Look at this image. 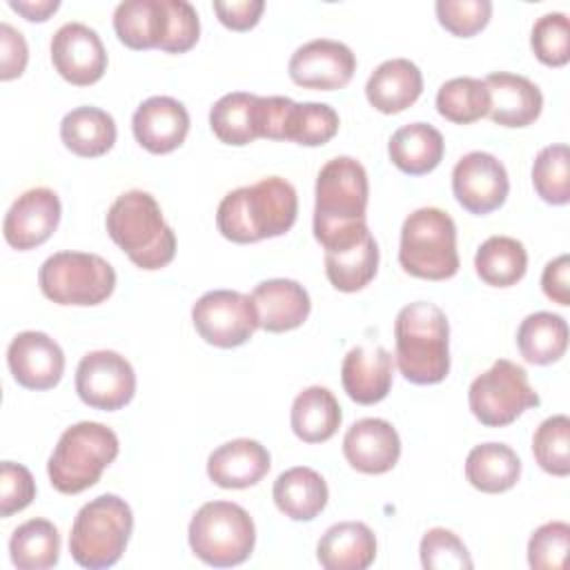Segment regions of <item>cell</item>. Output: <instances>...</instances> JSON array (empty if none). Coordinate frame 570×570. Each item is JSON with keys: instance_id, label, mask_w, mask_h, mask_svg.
<instances>
[{"instance_id": "cell-1", "label": "cell", "mask_w": 570, "mask_h": 570, "mask_svg": "<svg viewBox=\"0 0 570 570\" xmlns=\"http://www.w3.org/2000/svg\"><path fill=\"white\" fill-rule=\"evenodd\" d=\"M367 194V171L356 158L336 156L321 167L314 189V238L325 252L350 247L370 234Z\"/></svg>"}, {"instance_id": "cell-2", "label": "cell", "mask_w": 570, "mask_h": 570, "mask_svg": "<svg viewBox=\"0 0 570 570\" xmlns=\"http://www.w3.org/2000/svg\"><path fill=\"white\" fill-rule=\"evenodd\" d=\"M298 214V196L292 183L267 176L249 187H238L220 200L216 227L232 243H256L283 236Z\"/></svg>"}, {"instance_id": "cell-3", "label": "cell", "mask_w": 570, "mask_h": 570, "mask_svg": "<svg viewBox=\"0 0 570 570\" xmlns=\"http://www.w3.org/2000/svg\"><path fill=\"white\" fill-rule=\"evenodd\" d=\"M396 365L414 385L441 383L450 372V325L445 312L428 301H414L394 321Z\"/></svg>"}, {"instance_id": "cell-4", "label": "cell", "mask_w": 570, "mask_h": 570, "mask_svg": "<svg viewBox=\"0 0 570 570\" xmlns=\"http://www.w3.org/2000/svg\"><path fill=\"white\" fill-rule=\"evenodd\" d=\"M111 240L140 269H160L176 256L174 229L165 223L156 198L142 189L120 194L105 218Z\"/></svg>"}, {"instance_id": "cell-5", "label": "cell", "mask_w": 570, "mask_h": 570, "mask_svg": "<svg viewBox=\"0 0 570 570\" xmlns=\"http://www.w3.org/2000/svg\"><path fill=\"white\" fill-rule=\"evenodd\" d=\"M118 450L120 443L111 428L80 421L60 434L47 463L49 481L60 494H80L100 481Z\"/></svg>"}, {"instance_id": "cell-6", "label": "cell", "mask_w": 570, "mask_h": 570, "mask_svg": "<svg viewBox=\"0 0 570 570\" xmlns=\"http://www.w3.org/2000/svg\"><path fill=\"white\" fill-rule=\"evenodd\" d=\"M134 530V514L118 494H100L73 519L69 552L80 568L102 570L120 561Z\"/></svg>"}, {"instance_id": "cell-7", "label": "cell", "mask_w": 570, "mask_h": 570, "mask_svg": "<svg viewBox=\"0 0 570 570\" xmlns=\"http://www.w3.org/2000/svg\"><path fill=\"white\" fill-rule=\"evenodd\" d=\"M399 263L416 278H452L459 272L456 225L452 216L439 207L412 212L401 227Z\"/></svg>"}, {"instance_id": "cell-8", "label": "cell", "mask_w": 570, "mask_h": 570, "mask_svg": "<svg viewBox=\"0 0 570 570\" xmlns=\"http://www.w3.org/2000/svg\"><path fill=\"white\" fill-rule=\"evenodd\" d=\"M191 552L207 566L232 568L249 559L256 528L245 508L232 501H207L189 521Z\"/></svg>"}, {"instance_id": "cell-9", "label": "cell", "mask_w": 570, "mask_h": 570, "mask_svg": "<svg viewBox=\"0 0 570 570\" xmlns=\"http://www.w3.org/2000/svg\"><path fill=\"white\" fill-rule=\"evenodd\" d=\"M42 294L58 305H98L114 294L116 272L98 254L56 252L38 272Z\"/></svg>"}, {"instance_id": "cell-10", "label": "cell", "mask_w": 570, "mask_h": 570, "mask_svg": "<svg viewBox=\"0 0 570 570\" xmlns=\"http://www.w3.org/2000/svg\"><path fill=\"white\" fill-rule=\"evenodd\" d=\"M468 403L481 425L503 428L541 401L528 381V372L508 358H499L470 383Z\"/></svg>"}, {"instance_id": "cell-11", "label": "cell", "mask_w": 570, "mask_h": 570, "mask_svg": "<svg viewBox=\"0 0 570 570\" xmlns=\"http://www.w3.org/2000/svg\"><path fill=\"white\" fill-rule=\"evenodd\" d=\"M191 321L205 343L223 350L247 343L258 327L252 298L236 289L205 292L191 307Z\"/></svg>"}, {"instance_id": "cell-12", "label": "cell", "mask_w": 570, "mask_h": 570, "mask_svg": "<svg viewBox=\"0 0 570 570\" xmlns=\"http://www.w3.org/2000/svg\"><path fill=\"white\" fill-rule=\"evenodd\" d=\"M76 392L94 410H120L136 394L134 367L114 350L89 352L76 367Z\"/></svg>"}, {"instance_id": "cell-13", "label": "cell", "mask_w": 570, "mask_h": 570, "mask_svg": "<svg viewBox=\"0 0 570 570\" xmlns=\"http://www.w3.org/2000/svg\"><path fill=\"white\" fill-rule=\"evenodd\" d=\"M452 191L459 205L476 216L499 209L510 191L503 163L488 151H470L452 169Z\"/></svg>"}, {"instance_id": "cell-14", "label": "cell", "mask_w": 570, "mask_h": 570, "mask_svg": "<svg viewBox=\"0 0 570 570\" xmlns=\"http://www.w3.org/2000/svg\"><path fill=\"white\" fill-rule=\"evenodd\" d=\"M287 71L298 87L334 91L343 89L352 80L356 71V56L338 40L316 38L292 53Z\"/></svg>"}, {"instance_id": "cell-15", "label": "cell", "mask_w": 570, "mask_h": 570, "mask_svg": "<svg viewBox=\"0 0 570 570\" xmlns=\"http://www.w3.org/2000/svg\"><path fill=\"white\" fill-rule=\"evenodd\" d=\"M51 62L67 82L89 87L102 78L107 51L96 29L82 22H67L51 38Z\"/></svg>"}, {"instance_id": "cell-16", "label": "cell", "mask_w": 570, "mask_h": 570, "mask_svg": "<svg viewBox=\"0 0 570 570\" xmlns=\"http://www.w3.org/2000/svg\"><path fill=\"white\" fill-rule=\"evenodd\" d=\"M60 212H62L60 198L53 189L49 187L27 189L13 200V205L4 216V223H2L4 240L18 252H27L42 245L56 232L60 223Z\"/></svg>"}, {"instance_id": "cell-17", "label": "cell", "mask_w": 570, "mask_h": 570, "mask_svg": "<svg viewBox=\"0 0 570 570\" xmlns=\"http://www.w3.org/2000/svg\"><path fill=\"white\" fill-rule=\"evenodd\" d=\"M7 363L18 385L27 390H51L65 372V354L60 345L45 332L27 330L11 338Z\"/></svg>"}, {"instance_id": "cell-18", "label": "cell", "mask_w": 570, "mask_h": 570, "mask_svg": "<svg viewBox=\"0 0 570 570\" xmlns=\"http://www.w3.org/2000/svg\"><path fill=\"white\" fill-rule=\"evenodd\" d=\"M131 129L147 151L169 154L185 142L189 114L185 105L171 96H151L136 107Z\"/></svg>"}, {"instance_id": "cell-19", "label": "cell", "mask_w": 570, "mask_h": 570, "mask_svg": "<svg viewBox=\"0 0 570 570\" xmlns=\"http://www.w3.org/2000/svg\"><path fill=\"white\" fill-rule=\"evenodd\" d=\"M343 454L363 474H385L401 456V439L385 419H361L347 428Z\"/></svg>"}, {"instance_id": "cell-20", "label": "cell", "mask_w": 570, "mask_h": 570, "mask_svg": "<svg viewBox=\"0 0 570 570\" xmlns=\"http://www.w3.org/2000/svg\"><path fill=\"white\" fill-rule=\"evenodd\" d=\"M249 298L258 316V327L272 334L301 327L312 309L307 289L292 278L263 281L254 287Z\"/></svg>"}, {"instance_id": "cell-21", "label": "cell", "mask_w": 570, "mask_h": 570, "mask_svg": "<svg viewBox=\"0 0 570 570\" xmlns=\"http://www.w3.org/2000/svg\"><path fill=\"white\" fill-rule=\"evenodd\" d=\"M392 354L381 345L352 347L341 365V383L347 396L358 405L383 401L392 387Z\"/></svg>"}, {"instance_id": "cell-22", "label": "cell", "mask_w": 570, "mask_h": 570, "mask_svg": "<svg viewBox=\"0 0 570 570\" xmlns=\"http://www.w3.org/2000/svg\"><path fill=\"white\" fill-rule=\"evenodd\" d=\"M490 94L488 116L501 127H528L543 109L541 89L525 76L494 71L483 78Z\"/></svg>"}, {"instance_id": "cell-23", "label": "cell", "mask_w": 570, "mask_h": 570, "mask_svg": "<svg viewBox=\"0 0 570 570\" xmlns=\"http://www.w3.org/2000/svg\"><path fill=\"white\" fill-rule=\"evenodd\" d=\"M272 459L265 445L254 439H234L218 445L207 459V476L225 490L256 485L269 472Z\"/></svg>"}, {"instance_id": "cell-24", "label": "cell", "mask_w": 570, "mask_h": 570, "mask_svg": "<svg viewBox=\"0 0 570 570\" xmlns=\"http://www.w3.org/2000/svg\"><path fill=\"white\" fill-rule=\"evenodd\" d=\"M421 91V69L407 58H392L381 62L365 82L367 102L381 114H399L412 107Z\"/></svg>"}, {"instance_id": "cell-25", "label": "cell", "mask_w": 570, "mask_h": 570, "mask_svg": "<svg viewBox=\"0 0 570 570\" xmlns=\"http://www.w3.org/2000/svg\"><path fill=\"white\" fill-rule=\"evenodd\" d=\"M325 570H365L376 559V537L361 521H341L325 530L316 546Z\"/></svg>"}, {"instance_id": "cell-26", "label": "cell", "mask_w": 570, "mask_h": 570, "mask_svg": "<svg viewBox=\"0 0 570 570\" xmlns=\"http://www.w3.org/2000/svg\"><path fill=\"white\" fill-rule=\"evenodd\" d=\"M114 31L129 49H160L169 36L167 0L120 2L114 11Z\"/></svg>"}, {"instance_id": "cell-27", "label": "cell", "mask_w": 570, "mask_h": 570, "mask_svg": "<svg viewBox=\"0 0 570 570\" xmlns=\"http://www.w3.org/2000/svg\"><path fill=\"white\" fill-rule=\"evenodd\" d=\"M272 497L276 508L292 521H312L325 510L330 492L316 470L296 465L276 476Z\"/></svg>"}, {"instance_id": "cell-28", "label": "cell", "mask_w": 570, "mask_h": 570, "mask_svg": "<svg viewBox=\"0 0 570 570\" xmlns=\"http://www.w3.org/2000/svg\"><path fill=\"white\" fill-rule=\"evenodd\" d=\"M445 142L436 127L428 122H410L396 129L387 142L390 160L396 169L410 176H423L443 160Z\"/></svg>"}, {"instance_id": "cell-29", "label": "cell", "mask_w": 570, "mask_h": 570, "mask_svg": "<svg viewBox=\"0 0 570 570\" xmlns=\"http://www.w3.org/2000/svg\"><path fill=\"white\" fill-rule=\"evenodd\" d=\"M343 421L336 396L321 385L305 387L296 394L289 412L292 432L303 443H323L332 439Z\"/></svg>"}, {"instance_id": "cell-30", "label": "cell", "mask_w": 570, "mask_h": 570, "mask_svg": "<svg viewBox=\"0 0 570 570\" xmlns=\"http://www.w3.org/2000/svg\"><path fill=\"white\" fill-rule=\"evenodd\" d=\"M60 138L71 154L82 158H98L114 147L116 122L105 109L82 105L65 114L60 122Z\"/></svg>"}, {"instance_id": "cell-31", "label": "cell", "mask_w": 570, "mask_h": 570, "mask_svg": "<svg viewBox=\"0 0 570 570\" xmlns=\"http://www.w3.org/2000/svg\"><path fill=\"white\" fill-rule=\"evenodd\" d=\"M521 476V459L505 443H481L468 452L465 479L485 494H499L517 485Z\"/></svg>"}, {"instance_id": "cell-32", "label": "cell", "mask_w": 570, "mask_h": 570, "mask_svg": "<svg viewBox=\"0 0 570 570\" xmlns=\"http://www.w3.org/2000/svg\"><path fill=\"white\" fill-rule=\"evenodd\" d=\"M517 347L532 365H550L568 350V323L552 312L528 314L517 330Z\"/></svg>"}, {"instance_id": "cell-33", "label": "cell", "mask_w": 570, "mask_h": 570, "mask_svg": "<svg viewBox=\"0 0 570 570\" xmlns=\"http://www.w3.org/2000/svg\"><path fill=\"white\" fill-rule=\"evenodd\" d=\"M258 98L247 91L225 94L209 109V127L214 136L234 147L249 145L258 136Z\"/></svg>"}, {"instance_id": "cell-34", "label": "cell", "mask_w": 570, "mask_h": 570, "mask_svg": "<svg viewBox=\"0 0 570 570\" xmlns=\"http://www.w3.org/2000/svg\"><path fill=\"white\" fill-rule=\"evenodd\" d=\"M474 269L485 285L510 287L525 276L528 252L512 236H490L476 249Z\"/></svg>"}, {"instance_id": "cell-35", "label": "cell", "mask_w": 570, "mask_h": 570, "mask_svg": "<svg viewBox=\"0 0 570 570\" xmlns=\"http://www.w3.org/2000/svg\"><path fill=\"white\" fill-rule=\"evenodd\" d=\"M11 563L18 570H47L60 559L58 528L47 519H29L20 523L9 539Z\"/></svg>"}, {"instance_id": "cell-36", "label": "cell", "mask_w": 570, "mask_h": 570, "mask_svg": "<svg viewBox=\"0 0 570 570\" xmlns=\"http://www.w3.org/2000/svg\"><path fill=\"white\" fill-rule=\"evenodd\" d=\"M376 269L379 245L372 234L350 247L325 252V276L338 292L363 289L376 276Z\"/></svg>"}, {"instance_id": "cell-37", "label": "cell", "mask_w": 570, "mask_h": 570, "mask_svg": "<svg viewBox=\"0 0 570 570\" xmlns=\"http://www.w3.org/2000/svg\"><path fill=\"white\" fill-rule=\"evenodd\" d=\"M490 94L483 80L461 76L443 82L436 91V111L456 125H470L488 116Z\"/></svg>"}, {"instance_id": "cell-38", "label": "cell", "mask_w": 570, "mask_h": 570, "mask_svg": "<svg viewBox=\"0 0 570 570\" xmlns=\"http://www.w3.org/2000/svg\"><path fill=\"white\" fill-rule=\"evenodd\" d=\"M338 131V114L325 102H294L287 109L283 125V140L303 147H318L330 142Z\"/></svg>"}, {"instance_id": "cell-39", "label": "cell", "mask_w": 570, "mask_h": 570, "mask_svg": "<svg viewBox=\"0 0 570 570\" xmlns=\"http://www.w3.org/2000/svg\"><path fill=\"white\" fill-rule=\"evenodd\" d=\"M532 185L541 200L566 205L570 200V151L566 142L543 147L532 165Z\"/></svg>"}, {"instance_id": "cell-40", "label": "cell", "mask_w": 570, "mask_h": 570, "mask_svg": "<svg viewBox=\"0 0 570 570\" xmlns=\"http://www.w3.org/2000/svg\"><path fill=\"white\" fill-rule=\"evenodd\" d=\"M532 454L541 470L554 476L570 474V419L566 414L548 416L532 436Z\"/></svg>"}, {"instance_id": "cell-41", "label": "cell", "mask_w": 570, "mask_h": 570, "mask_svg": "<svg viewBox=\"0 0 570 570\" xmlns=\"http://www.w3.org/2000/svg\"><path fill=\"white\" fill-rule=\"evenodd\" d=\"M530 47L539 62L563 67L570 60V22L561 11L543 13L530 33Z\"/></svg>"}, {"instance_id": "cell-42", "label": "cell", "mask_w": 570, "mask_h": 570, "mask_svg": "<svg viewBox=\"0 0 570 570\" xmlns=\"http://www.w3.org/2000/svg\"><path fill=\"white\" fill-rule=\"evenodd\" d=\"M419 554L425 570H470L474 566L465 543L445 528L428 530L421 539Z\"/></svg>"}, {"instance_id": "cell-43", "label": "cell", "mask_w": 570, "mask_h": 570, "mask_svg": "<svg viewBox=\"0 0 570 570\" xmlns=\"http://www.w3.org/2000/svg\"><path fill=\"white\" fill-rule=\"evenodd\" d=\"M570 546V525L566 521H548L539 525L528 541V563L534 570H559L566 563Z\"/></svg>"}, {"instance_id": "cell-44", "label": "cell", "mask_w": 570, "mask_h": 570, "mask_svg": "<svg viewBox=\"0 0 570 570\" xmlns=\"http://www.w3.org/2000/svg\"><path fill=\"white\" fill-rule=\"evenodd\" d=\"M434 9L441 27L459 38L476 36L492 16L490 0H436Z\"/></svg>"}, {"instance_id": "cell-45", "label": "cell", "mask_w": 570, "mask_h": 570, "mask_svg": "<svg viewBox=\"0 0 570 570\" xmlns=\"http://www.w3.org/2000/svg\"><path fill=\"white\" fill-rule=\"evenodd\" d=\"M36 499V481L31 472L13 461L0 465V514L7 519L24 510Z\"/></svg>"}, {"instance_id": "cell-46", "label": "cell", "mask_w": 570, "mask_h": 570, "mask_svg": "<svg viewBox=\"0 0 570 570\" xmlns=\"http://www.w3.org/2000/svg\"><path fill=\"white\" fill-rule=\"evenodd\" d=\"M169 9V36L160 51L185 53L189 51L200 36V20L196 9L187 0H167Z\"/></svg>"}, {"instance_id": "cell-47", "label": "cell", "mask_w": 570, "mask_h": 570, "mask_svg": "<svg viewBox=\"0 0 570 570\" xmlns=\"http://www.w3.org/2000/svg\"><path fill=\"white\" fill-rule=\"evenodd\" d=\"M29 60L24 36L9 22H0V80L22 76Z\"/></svg>"}, {"instance_id": "cell-48", "label": "cell", "mask_w": 570, "mask_h": 570, "mask_svg": "<svg viewBox=\"0 0 570 570\" xmlns=\"http://www.w3.org/2000/svg\"><path fill=\"white\" fill-rule=\"evenodd\" d=\"M265 9L263 0H232V2H214V11L218 20L232 31H247L258 24L261 13Z\"/></svg>"}, {"instance_id": "cell-49", "label": "cell", "mask_w": 570, "mask_h": 570, "mask_svg": "<svg viewBox=\"0 0 570 570\" xmlns=\"http://www.w3.org/2000/svg\"><path fill=\"white\" fill-rule=\"evenodd\" d=\"M543 294L559 305H570V256L561 254L552 258L541 274Z\"/></svg>"}, {"instance_id": "cell-50", "label": "cell", "mask_w": 570, "mask_h": 570, "mask_svg": "<svg viewBox=\"0 0 570 570\" xmlns=\"http://www.w3.org/2000/svg\"><path fill=\"white\" fill-rule=\"evenodd\" d=\"M9 7L29 22H45L60 7L58 0H9Z\"/></svg>"}]
</instances>
